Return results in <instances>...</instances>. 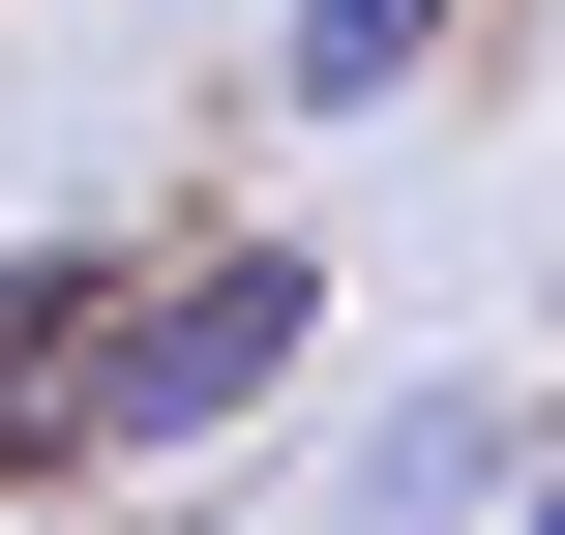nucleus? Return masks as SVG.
I'll return each instance as SVG.
<instances>
[{
    "mask_svg": "<svg viewBox=\"0 0 565 535\" xmlns=\"http://www.w3.org/2000/svg\"><path fill=\"white\" fill-rule=\"evenodd\" d=\"M507 477H536V387H507V357H387V387L328 417V506L298 535H507Z\"/></svg>",
    "mask_w": 565,
    "mask_h": 535,
    "instance_id": "2",
    "label": "nucleus"
},
{
    "mask_svg": "<svg viewBox=\"0 0 565 535\" xmlns=\"http://www.w3.org/2000/svg\"><path fill=\"white\" fill-rule=\"evenodd\" d=\"M477 0H268V119H417Z\"/></svg>",
    "mask_w": 565,
    "mask_h": 535,
    "instance_id": "3",
    "label": "nucleus"
},
{
    "mask_svg": "<svg viewBox=\"0 0 565 535\" xmlns=\"http://www.w3.org/2000/svg\"><path fill=\"white\" fill-rule=\"evenodd\" d=\"M298 357H328V268H298V238H149V268L60 328V447H89V477H179V447H238Z\"/></svg>",
    "mask_w": 565,
    "mask_h": 535,
    "instance_id": "1",
    "label": "nucleus"
},
{
    "mask_svg": "<svg viewBox=\"0 0 565 535\" xmlns=\"http://www.w3.org/2000/svg\"><path fill=\"white\" fill-rule=\"evenodd\" d=\"M507 535H565V417H536V477H507Z\"/></svg>",
    "mask_w": 565,
    "mask_h": 535,
    "instance_id": "4",
    "label": "nucleus"
}]
</instances>
